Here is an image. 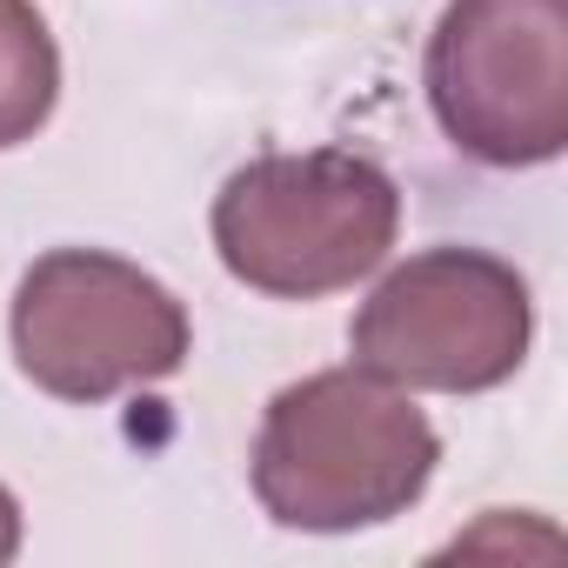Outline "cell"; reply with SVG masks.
<instances>
[{"mask_svg":"<svg viewBox=\"0 0 568 568\" xmlns=\"http://www.w3.org/2000/svg\"><path fill=\"white\" fill-rule=\"evenodd\" d=\"M535 342V302L515 261L488 247H422L375 281L348 348L368 375L428 395H488L515 382Z\"/></svg>","mask_w":568,"mask_h":568,"instance_id":"obj_4","label":"cell"},{"mask_svg":"<svg viewBox=\"0 0 568 568\" xmlns=\"http://www.w3.org/2000/svg\"><path fill=\"white\" fill-rule=\"evenodd\" d=\"M21 555V501L0 488V561H14Z\"/></svg>","mask_w":568,"mask_h":568,"instance_id":"obj_7","label":"cell"},{"mask_svg":"<svg viewBox=\"0 0 568 568\" xmlns=\"http://www.w3.org/2000/svg\"><path fill=\"white\" fill-rule=\"evenodd\" d=\"M8 342L41 395L94 408L121 388L181 375L194 328L181 295L141 261L108 247H54L21 274Z\"/></svg>","mask_w":568,"mask_h":568,"instance_id":"obj_3","label":"cell"},{"mask_svg":"<svg viewBox=\"0 0 568 568\" xmlns=\"http://www.w3.org/2000/svg\"><path fill=\"white\" fill-rule=\"evenodd\" d=\"M61 101V48L34 0H0V148H21L48 128Z\"/></svg>","mask_w":568,"mask_h":568,"instance_id":"obj_6","label":"cell"},{"mask_svg":"<svg viewBox=\"0 0 568 568\" xmlns=\"http://www.w3.org/2000/svg\"><path fill=\"white\" fill-rule=\"evenodd\" d=\"M214 254L254 295L322 302L368 281L402 234V187L355 148L254 154L214 194Z\"/></svg>","mask_w":568,"mask_h":568,"instance_id":"obj_2","label":"cell"},{"mask_svg":"<svg viewBox=\"0 0 568 568\" xmlns=\"http://www.w3.org/2000/svg\"><path fill=\"white\" fill-rule=\"evenodd\" d=\"M442 468V435L408 388L362 362L288 382L254 435V501L302 535H355L408 515Z\"/></svg>","mask_w":568,"mask_h":568,"instance_id":"obj_1","label":"cell"},{"mask_svg":"<svg viewBox=\"0 0 568 568\" xmlns=\"http://www.w3.org/2000/svg\"><path fill=\"white\" fill-rule=\"evenodd\" d=\"M422 88L468 161H555L568 148V0H448Z\"/></svg>","mask_w":568,"mask_h":568,"instance_id":"obj_5","label":"cell"}]
</instances>
